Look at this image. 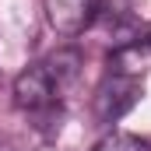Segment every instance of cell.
<instances>
[{
    "label": "cell",
    "instance_id": "5b68a950",
    "mask_svg": "<svg viewBox=\"0 0 151 151\" xmlns=\"http://www.w3.org/2000/svg\"><path fill=\"white\" fill-rule=\"evenodd\" d=\"M95 151H148V144L137 137V134H127V130H113V134H106Z\"/></svg>",
    "mask_w": 151,
    "mask_h": 151
},
{
    "label": "cell",
    "instance_id": "3957f363",
    "mask_svg": "<svg viewBox=\"0 0 151 151\" xmlns=\"http://www.w3.org/2000/svg\"><path fill=\"white\" fill-rule=\"evenodd\" d=\"M46 21L60 35H81L95 14V0H42Z\"/></svg>",
    "mask_w": 151,
    "mask_h": 151
},
{
    "label": "cell",
    "instance_id": "6da1fadb",
    "mask_svg": "<svg viewBox=\"0 0 151 151\" xmlns=\"http://www.w3.org/2000/svg\"><path fill=\"white\" fill-rule=\"evenodd\" d=\"M60 95H63V88L53 77V70L46 67V60L25 67L21 74L14 77V102L25 113H49L60 102Z\"/></svg>",
    "mask_w": 151,
    "mask_h": 151
},
{
    "label": "cell",
    "instance_id": "277c9868",
    "mask_svg": "<svg viewBox=\"0 0 151 151\" xmlns=\"http://www.w3.org/2000/svg\"><path fill=\"white\" fill-rule=\"evenodd\" d=\"M109 70L113 74H123V77H141L151 70V35L144 39H134L127 46H119L113 56H109Z\"/></svg>",
    "mask_w": 151,
    "mask_h": 151
},
{
    "label": "cell",
    "instance_id": "7a4b0ae2",
    "mask_svg": "<svg viewBox=\"0 0 151 151\" xmlns=\"http://www.w3.org/2000/svg\"><path fill=\"white\" fill-rule=\"evenodd\" d=\"M144 95V84L137 77H123V74H109L99 91H95V116L99 123H116L130 113Z\"/></svg>",
    "mask_w": 151,
    "mask_h": 151
},
{
    "label": "cell",
    "instance_id": "8992f818",
    "mask_svg": "<svg viewBox=\"0 0 151 151\" xmlns=\"http://www.w3.org/2000/svg\"><path fill=\"white\" fill-rule=\"evenodd\" d=\"M0 151H11V148H7V144H0Z\"/></svg>",
    "mask_w": 151,
    "mask_h": 151
}]
</instances>
